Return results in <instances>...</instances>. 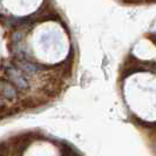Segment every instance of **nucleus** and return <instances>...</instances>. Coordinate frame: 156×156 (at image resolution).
Wrapping results in <instances>:
<instances>
[{
	"instance_id": "1",
	"label": "nucleus",
	"mask_w": 156,
	"mask_h": 156,
	"mask_svg": "<svg viewBox=\"0 0 156 156\" xmlns=\"http://www.w3.org/2000/svg\"><path fill=\"white\" fill-rule=\"evenodd\" d=\"M2 70H4L5 78L9 80L19 90H27L30 88V82L25 76V73L21 69H19L13 62L4 65Z\"/></svg>"
},
{
	"instance_id": "2",
	"label": "nucleus",
	"mask_w": 156,
	"mask_h": 156,
	"mask_svg": "<svg viewBox=\"0 0 156 156\" xmlns=\"http://www.w3.org/2000/svg\"><path fill=\"white\" fill-rule=\"evenodd\" d=\"M0 98L5 101H14L19 98V89L6 78H0Z\"/></svg>"
},
{
	"instance_id": "3",
	"label": "nucleus",
	"mask_w": 156,
	"mask_h": 156,
	"mask_svg": "<svg viewBox=\"0 0 156 156\" xmlns=\"http://www.w3.org/2000/svg\"><path fill=\"white\" fill-rule=\"evenodd\" d=\"M12 62L16 65L19 69H21L25 74H35L40 70H44L46 68V66L37 63L28 59H19V58H14L12 60Z\"/></svg>"
}]
</instances>
